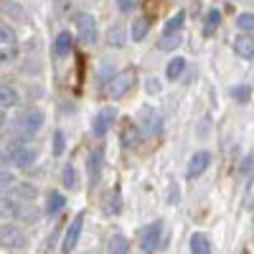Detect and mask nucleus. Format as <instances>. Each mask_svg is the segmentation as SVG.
<instances>
[{
  "instance_id": "nucleus-1",
  "label": "nucleus",
  "mask_w": 254,
  "mask_h": 254,
  "mask_svg": "<svg viewBox=\"0 0 254 254\" xmlns=\"http://www.w3.org/2000/svg\"><path fill=\"white\" fill-rule=\"evenodd\" d=\"M74 26H76V36L84 46H92L99 41V26H97V18L92 13H74Z\"/></svg>"
},
{
  "instance_id": "nucleus-2",
  "label": "nucleus",
  "mask_w": 254,
  "mask_h": 254,
  "mask_svg": "<svg viewBox=\"0 0 254 254\" xmlns=\"http://www.w3.org/2000/svg\"><path fill=\"white\" fill-rule=\"evenodd\" d=\"M132 87H135V69H122L112 74V79L107 81V94L112 99H122Z\"/></svg>"
},
{
  "instance_id": "nucleus-3",
  "label": "nucleus",
  "mask_w": 254,
  "mask_h": 254,
  "mask_svg": "<svg viewBox=\"0 0 254 254\" xmlns=\"http://www.w3.org/2000/svg\"><path fill=\"white\" fill-rule=\"evenodd\" d=\"M160 244H163V221L158 219L140 231V249L142 252H158Z\"/></svg>"
},
{
  "instance_id": "nucleus-4",
  "label": "nucleus",
  "mask_w": 254,
  "mask_h": 254,
  "mask_svg": "<svg viewBox=\"0 0 254 254\" xmlns=\"http://www.w3.org/2000/svg\"><path fill=\"white\" fill-rule=\"evenodd\" d=\"M140 135L142 137H153V135H160V130H163V120H160V115L155 112V110H150V107H142L140 110Z\"/></svg>"
},
{
  "instance_id": "nucleus-5",
  "label": "nucleus",
  "mask_w": 254,
  "mask_h": 254,
  "mask_svg": "<svg viewBox=\"0 0 254 254\" xmlns=\"http://www.w3.org/2000/svg\"><path fill=\"white\" fill-rule=\"evenodd\" d=\"M8 158L18 168H28L36 160V150H33V147H28V145H23V142L13 140V145H8Z\"/></svg>"
},
{
  "instance_id": "nucleus-6",
  "label": "nucleus",
  "mask_w": 254,
  "mask_h": 254,
  "mask_svg": "<svg viewBox=\"0 0 254 254\" xmlns=\"http://www.w3.org/2000/svg\"><path fill=\"white\" fill-rule=\"evenodd\" d=\"M102 171H104V147H94L89 160H87V176H89V186L97 188L102 181Z\"/></svg>"
},
{
  "instance_id": "nucleus-7",
  "label": "nucleus",
  "mask_w": 254,
  "mask_h": 254,
  "mask_svg": "<svg viewBox=\"0 0 254 254\" xmlns=\"http://www.w3.org/2000/svg\"><path fill=\"white\" fill-rule=\"evenodd\" d=\"M115 120H117L115 107H104V110H99L97 117H94V122H92V135H94V137H104V135L112 130Z\"/></svg>"
},
{
  "instance_id": "nucleus-8",
  "label": "nucleus",
  "mask_w": 254,
  "mask_h": 254,
  "mask_svg": "<svg viewBox=\"0 0 254 254\" xmlns=\"http://www.w3.org/2000/svg\"><path fill=\"white\" fill-rule=\"evenodd\" d=\"M15 44L18 36L10 26H0V64H5L15 56Z\"/></svg>"
},
{
  "instance_id": "nucleus-9",
  "label": "nucleus",
  "mask_w": 254,
  "mask_h": 254,
  "mask_svg": "<svg viewBox=\"0 0 254 254\" xmlns=\"http://www.w3.org/2000/svg\"><path fill=\"white\" fill-rule=\"evenodd\" d=\"M81 229H84V211H79V214L74 216V221L66 229V234H64V244H61L64 252H74L76 249V244L81 239Z\"/></svg>"
},
{
  "instance_id": "nucleus-10",
  "label": "nucleus",
  "mask_w": 254,
  "mask_h": 254,
  "mask_svg": "<svg viewBox=\"0 0 254 254\" xmlns=\"http://www.w3.org/2000/svg\"><path fill=\"white\" fill-rule=\"evenodd\" d=\"M41 125H44V112H41V110H36V107L26 110L23 115L18 117V127H20V130H23L26 135H33V132H38V130H41Z\"/></svg>"
},
{
  "instance_id": "nucleus-11",
  "label": "nucleus",
  "mask_w": 254,
  "mask_h": 254,
  "mask_svg": "<svg viewBox=\"0 0 254 254\" xmlns=\"http://www.w3.org/2000/svg\"><path fill=\"white\" fill-rule=\"evenodd\" d=\"M208 165H211V153H208V150H198V153L190 155L186 176H188V178H198V176H203V173L208 171Z\"/></svg>"
},
{
  "instance_id": "nucleus-12",
  "label": "nucleus",
  "mask_w": 254,
  "mask_h": 254,
  "mask_svg": "<svg viewBox=\"0 0 254 254\" xmlns=\"http://www.w3.org/2000/svg\"><path fill=\"white\" fill-rule=\"evenodd\" d=\"M120 142H122V147H137V142H140V127L132 120H122Z\"/></svg>"
},
{
  "instance_id": "nucleus-13",
  "label": "nucleus",
  "mask_w": 254,
  "mask_h": 254,
  "mask_svg": "<svg viewBox=\"0 0 254 254\" xmlns=\"http://www.w3.org/2000/svg\"><path fill=\"white\" fill-rule=\"evenodd\" d=\"M0 13L10 20H18V23H28V13L23 5H18L15 0H0Z\"/></svg>"
},
{
  "instance_id": "nucleus-14",
  "label": "nucleus",
  "mask_w": 254,
  "mask_h": 254,
  "mask_svg": "<svg viewBox=\"0 0 254 254\" xmlns=\"http://www.w3.org/2000/svg\"><path fill=\"white\" fill-rule=\"evenodd\" d=\"M231 49H234V54L239 59H254V36H249V33L237 36L231 41Z\"/></svg>"
},
{
  "instance_id": "nucleus-15",
  "label": "nucleus",
  "mask_w": 254,
  "mask_h": 254,
  "mask_svg": "<svg viewBox=\"0 0 254 254\" xmlns=\"http://www.w3.org/2000/svg\"><path fill=\"white\" fill-rule=\"evenodd\" d=\"M219 26H221V10L219 8H208L206 10V15H203V38H211L216 31H219Z\"/></svg>"
},
{
  "instance_id": "nucleus-16",
  "label": "nucleus",
  "mask_w": 254,
  "mask_h": 254,
  "mask_svg": "<svg viewBox=\"0 0 254 254\" xmlns=\"http://www.w3.org/2000/svg\"><path fill=\"white\" fill-rule=\"evenodd\" d=\"M188 249L193 254H211L214 252V244H211V239L206 234H193L190 242H188Z\"/></svg>"
},
{
  "instance_id": "nucleus-17",
  "label": "nucleus",
  "mask_w": 254,
  "mask_h": 254,
  "mask_svg": "<svg viewBox=\"0 0 254 254\" xmlns=\"http://www.w3.org/2000/svg\"><path fill=\"white\" fill-rule=\"evenodd\" d=\"M18 102H20L18 89L10 84H0V107H15Z\"/></svg>"
},
{
  "instance_id": "nucleus-18",
  "label": "nucleus",
  "mask_w": 254,
  "mask_h": 254,
  "mask_svg": "<svg viewBox=\"0 0 254 254\" xmlns=\"http://www.w3.org/2000/svg\"><path fill=\"white\" fill-rule=\"evenodd\" d=\"M54 54H56L59 59H64V56L71 54V33L61 31V33L56 36V41H54Z\"/></svg>"
},
{
  "instance_id": "nucleus-19",
  "label": "nucleus",
  "mask_w": 254,
  "mask_h": 254,
  "mask_svg": "<svg viewBox=\"0 0 254 254\" xmlns=\"http://www.w3.org/2000/svg\"><path fill=\"white\" fill-rule=\"evenodd\" d=\"M147 31H150V20H147L145 15H137L132 20V44H140V41H145Z\"/></svg>"
},
{
  "instance_id": "nucleus-20",
  "label": "nucleus",
  "mask_w": 254,
  "mask_h": 254,
  "mask_svg": "<svg viewBox=\"0 0 254 254\" xmlns=\"http://www.w3.org/2000/svg\"><path fill=\"white\" fill-rule=\"evenodd\" d=\"M64 206H66V198H64L59 190H51V193L46 196V214L49 216H56Z\"/></svg>"
},
{
  "instance_id": "nucleus-21",
  "label": "nucleus",
  "mask_w": 254,
  "mask_h": 254,
  "mask_svg": "<svg viewBox=\"0 0 254 254\" xmlns=\"http://www.w3.org/2000/svg\"><path fill=\"white\" fill-rule=\"evenodd\" d=\"M183 71H186V59H183V56H173L171 61H168V66H165V76L171 79V81H176Z\"/></svg>"
},
{
  "instance_id": "nucleus-22",
  "label": "nucleus",
  "mask_w": 254,
  "mask_h": 254,
  "mask_svg": "<svg viewBox=\"0 0 254 254\" xmlns=\"http://www.w3.org/2000/svg\"><path fill=\"white\" fill-rule=\"evenodd\" d=\"M0 242H3L5 247H10V242H18V247H23L26 244V237L20 234L15 226H5V229H0Z\"/></svg>"
},
{
  "instance_id": "nucleus-23",
  "label": "nucleus",
  "mask_w": 254,
  "mask_h": 254,
  "mask_svg": "<svg viewBox=\"0 0 254 254\" xmlns=\"http://www.w3.org/2000/svg\"><path fill=\"white\" fill-rule=\"evenodd\" d=\"M181 44H183L181 31H176V33H163V38L158 41V49H160V51H173V49H178Z\"/></svg>"
},
{
  "instance_id": "nucleus-24",
  "label": "nucleus",
  "mask_w": 254,
  "mask_h": 254,
  "mask_svg": "<svg viewBox=\"0 0 254 254\" xmlns=\"http://www.w3.org/2000/svg\"><path fill=\"white\" fill-rule=\"evenodd\" d=\"M107 44L115 46V49H122V46L127 44V33H125V28H122L120 23H115V26L110 28V33H107Z\"/></svg>"
},
{
  "instance_id": "nucleus-25",
  "label": "nucleus",
  "mask_w": 254,
  "mask_h": 254,
  "mask_svg": "<svg viewBox=\"0 0 254 254\" xmlns=\"http://www.w3.org/2000/svg\"><path fill=\"white\" fill-rule=\"evenodd\" d=\"M61 183L64 188H69V190H76L79 188V173H76V168L69 163L66 168H64V173H61Z\"/></svg>"
},
{
  "instance_id": "nucleus-26",
  "label": "nucleus",
  "mask_w": 254,
  "mask_h": 254,
  "mask_svg": "<svg viewBox=\"0 0 254 254\" xmlns=\"http://www.w3.org/2000/svg\"><path fill=\"white\" fill-rule=\"evenodd\" d=\"M107 252H112V254H127V252H130V242H127V237H122V234H115L110 239V244H107Z\"/></svg>"
},
{
  "instance_id": "nucleus-27",
  "label": "nucleus",
  "mask_w": 254,
  "mask_h": 254,
  "mask_svg": "<svg viewBox=\"0 0 254 254\" xmlns=\"http://www.w3.org/2000/svg\"><path fill=\"white\" fill-rule=\"evenodd\" d=\"M183 20H186V10H178L176 15H171V18L165 20L163 33H176V31H181V28H183Z\"/></svg>"
},
{
  "instance_id": "nucleus-28",
  "label": "nucleus",
  "mask_w": 254,
  "mask_h": 254,
  "mask_svg": "<svg viewBox=\"0 0 254 254\" xmlns=\"http://www.w3.org/2000/svg\"><path fill=\"white\" fill-rule=\"evenodd\" d=\"M237 26L244 33H254V13H239L237 15Z\"/></svg>"
},
{
  "instance_id": "nucleus-29",
  "label": "nucleus",
  "mask_w": 254,
  "mask_h": 254,
  "mask_svg": "<svg viewBox=\"0 0 254 254\" xmlns=\"http://www.w3.org/2000/svg\"><path fill=\"white\" fill-rule=\"evenodd\" d=\"M231 97H234L239 104H247L249 97H252V89L247 87V84H242V87H231Z\"/></svg>"
},
{
  "instance_id": "nucleus-30",
  "label": "nucleus",
  "mask_w": 254,
  "mask_h": 254,
  "mask_svg": "<svg viewBox=\"0 0 254 254\" xmlns=\"http://www.w3.org/2000/svg\"><path fill=\"white\" fill-rule=\"evenodd\" d=\"M64 150H66V135L56 130L54 132V155H64Z\"/></svg>"
},
{
  "instance_id": "nucleus-31",
  "label": "nucleus",
  "mask_w": 254,
  "mask_h": 254,
  "mask_svg": "<svg viewBox=\"0 0 254 254\" xmlns=\"http://www.w3.org/2000/svg\"><path fill=\"white\" fill-rule=\"evenodd\" d=\"M168 203H171V206H178L181 203V188H178V183L168 186Z\"/></svg>"
},
{
  "instance_id": "nucleus-32",
  "label": "nucleus",
  "mask_w": 254,
  "mask_h": 254,
  "mask_svg": "<svg viewBox=\"0 0 254 254\" xmlns=\"http://www.w3.org/2000/svg\"><path fill=\"white\" fill-rule=\"evenodd\" d=\"M137 3L140 0H117V8H120V13H132L137 8Z\"/></svg>"
},
{
  "instance_id": "nucleus-33",
  "label": "nucleus",
  "mask_w": 254,
  "mask_h": 254,
  "mask_svg": "<svg viewBox=\"0 0 254 254\" xmlns=\"http://www.w3.org/2000/svg\"><path fill=\"white\" fill-rule=\"evenodd\" d=\"M145 92H147V94H158V92H160V81H158L155 76H147V79H145Z\"/></svg>"
}]
</instances>
